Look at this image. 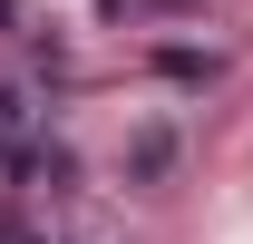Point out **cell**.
<instances>
[{
  "instance_id": "cell-1",
  "label": "cell",
  "mask_w": 253,
  "mask_h": 244,
  "mask_svg": "<svg viewBox=\"0 0 253 244\" xmlns=\"http://www.w3.org/2000/svg\"><path fill=\"white\" fill-rule=\"evenodd\" d=\"M0 147H30V98L0 88Z\"/></svg>"
},
{
  "instance_id": "cell-2",
  "label": "cell",
  "mask_w": 253,
  "mask_h": 244,
  "mask_svg": "<svg viewBox=\"0 0 253 244\" xmlns=\"http://www.w3.org/2000/svg\"><path fill=\"white\" fill-rule=\"evenodd\" d=\"M107 20H146V10H195V0H97Z\"/></svg>"
}]
</instances>
